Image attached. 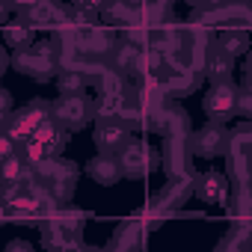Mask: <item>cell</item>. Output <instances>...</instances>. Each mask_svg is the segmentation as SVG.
<instances>
[{"instance_id":"6da1fadb","label":"cell","mask_w":252,"mask_h":252,"mask_svg":"<svg viewBox=\"0 0 252 252\" xmlns=\"http://www.w3.org/2000/svg\"><path fill=\"white\" fill-rule=\"evenodd\" d=\"M202 63H205V51H190V48H184L178 57L166 60L160 77L166 83L169 98L178 101V98H184V95H190V92H196L202 86V80H205Z\"/></svg>"},{"instance_id":"7a4b0ae2","label":"cell","mask_w":252,"mask_h":252,"mask_svg":"<svg viewBox=\"0 0 252 252\" xmlns=\"http://www.w3.org/2000/svg\"><path fill=\"white\" fill-rule=\"evenodd\" d=\"M12 65H15V71L27 74V77L36 80V83L57 80L60 71H63V63H60L57 48H54L51 39L36 42V45H30V48H24V51H15V54H12Z\"/></svg>"},{"instance_id":"3957f363","label":"cell","mask_w":252,"mask_h":252,"mask_svg":"<svg viewBox=\"0 0 252 252\" xmlns=\"http://www.w3.org/2000/svg\"><path fill=\"white\" fill-rule=\"evenodd\" d=\"M36 172V181L45 184L51 190V196L57 199V205H68L71 196H74V187H77V178H80V169L74 160H65V158H48L42 160L39 166H33Z\"/></svg>"},{"instance_id":"277c9868","label":"cell","mask_w":252,"mask_h":252,"mask_svg":"<svg viewBox=\"0 0 252 252\" xmlns=\"http://www.w3.org/2000/svg\"><path fill=\"white\" fill-rule=\"evenodd\" d=\"M119 166H122L125 178L143 181V178H149L152 172L163 169V163H160V149H155V146H149V143L131 137V143L125 146L122 155H119Z\"/></svg>"},{"instance_id":"5b68a950","label":"cell","mask_w":252,"mask_h":252,"mask_svg":"<svg viewBox=\"0 0 252 252\" xmlns=\"http://www.w3.org/2000/svg\"><path fill=\"white\" fill-rule=\"evenodd\" d=\"M51 113H54V101L33 98V101H27L21 110H15L9 122H3V134H9L12 140L24 143V140H30V137L42 128V125L51 119Z\"/></svg>"},{"instance_id":"8992f818","label":"cell","mask_w":252,"mask_h":252,"mask_svg":"<svg viewBox=\"0 0 252 252\" xmlns=\"http://www.w3.org/2000/svg\"><path fill=\"white\" fill-rule=\"evenodd\" d=\"M51 119L60 125L65 134H77V131L89 128V122L95 119V104H92V98H86V95H68V98L60 95V98L54 101Z\"/></svg>"},{"instance_id":"52a82bcc","label":"cell","mask_w":252,"mask_h":252,"mask_svg":"<svg viewBox=\"0 0 252 252\" xmlns=\"http://www.w3.org/2000/svg\"><path fill=\"white\" fill-rule=\"evenodd\" d=\"M202 110H205L208 122L225 125L228 119H234L240 113V86L234 80L231 83H214L202 95Z\"/></svg>"},{"instance_id":"ba28073f","label":"cell","mask_w":252,"mask_h":252,"mask_svg":"<svg viewBox=\"0 0 252 252\" xmlns=\"http://www.w3.org/2000/svg\"><path fill=\"white\" fill-rule=\"evenodd\" d=\"M234 137L225 125L220 122H205L202 128H196L190 134V149L196 158H205V160H214V158H225L228 149H231Z\"/></svg>"},{"instance_id":"9c48e42d","label":"cell","mask_w":252,"mask_h":252,"mask_svg":"<svg viewBox=\"0 0 252 252\" xmlns=\"http://www.w3.org/2000/svg\"><path fill=\"white\" fill-rule=\"evenodd\" d=\"M18 18H24L33 30L36 27H45L51 33L68 27V6H60V3H51V0H36V3H24V6H15Z\"/></svg>"},{"instance_id":"30bf717a","label":"cell","mask_w":252,"mask_h":252,"mask_svg":"<svg viewBox=\"0 0 252 252\" xmlns=\"http://www.w3.org/2000/svg\"><path fill=\"white\" fill-rule=\"evenodd\" d=\"M95 149L98 155H110V158H119L122 149L131 143V125L125 119H98L95 122Z\"/></svg>"},{"instance_id":"8fae6325","label":"cell","mask_w":252,"mask_h":252,"mask_svg":"<svg viewBox=\"0 0 252 252\" xmlns=\"http://www.w3.org/2000/svg\"><path fill=\"white\" fill-rule=\"evenodd\" d=\"M77 45H80V57L107 63L110 54H113L116 45H119V33H116L113 27H107V24H95V27H89V30L80 33Z\"/></svg>"},{"instance_id":"7c38bea8","label":"cell","mask_w":252,"mask_h":252,"mask_svg":"<svg viewBox=\"0 0 252 252\" xmlns=\"http://www.w3.org/2000/svg\"><path fill=\"white\" fill-rule=\"evenodd\" d=\"M160 163L169 178H190L193 172V149L190 140H163L160 146Z\"/></svg>"},{"instance_id":"4fadbf2b","label":"cell","mask_w":252,"mask_h":252,"mask_svg":"<svg viewBox=\"0 0 252 252\" xmlns=\"http://www.w3.org/2000/svg\"><path fill=\"white\" fill-rule=\"evenodd\" d=\"M193 193L205 202V205H228L231 199V187H228V178L222 172H199L196 181H193Z\"/></svg>"},{"instance_id":"5bb4252c","label":"cell","mask_w":252,"mask_h":252,"mask_svg":"<svg viewBox=\"0 0 252 252\" xmlns=\"http://www.w3.org/2000/svg\"><path fill=\"white\" fill-rule=\"evenodd\" d=\"M146 225L134 217V220H125L113 228L110 243L104 246V252H143V240H146Z\"/></svg>"},{"instance_id":"9a60e30c","label":"cell","mask_w":252,"mask_h":252,"mask_svg":"<svg viewBox=\"0 0 252 252\" xmlns=\"http://www.w3.org/2000/svg\"><path fill=\"white\" fill-rule=\"evenodd\" d=\"M193 181H196V175H190V178H169L160 190H158V196L152 199L163 214H175V211H181L184 205H187V199H190V193H193Z\"/></svg>"},{"instance_id":"2e32d148","label":"cell","mask_w":252,"mask_h":252,"mask_svg":"<svg viewBox=\"0 0 252 252\" xmlns=\"http://www.w3.org/2000/svg\"><path fill=\"white\" fill-rule=\"evenodd\" d=\"M149 48H155V51H158V54H163L166 60L178 57V54L187 48V33H184V24H181V21H169V24L158 27V30L152 33V45H149Z\"/></svg>"},{"instance_id":"e0dca14e","label":"cell","mask_w":252,"mask_h":252,"mask_svg":"<svg viewBox=\"0 0 252 252\" xmlns=\"http://www.w3.org/2000/svg\"><path fill=\"white\" fill-rule=\"evenodd\" d=\"M140 21H143V3H122L119 0V3H104L101 9V24L113 27L116 33L128 30Z\"/></svg>"},{"instance_id":"ac0fdd59","label":"cell","mask_w":252,"mask_h":252,"mask_svg":"<svg viewBox=\"0 0 252 252\" xmlns=\"http://www.w3.org/2000/svg\"><path fill=\"white\" fill-rule=\"evenodd\" d=\"M202 68H205V77L211 80V86H214V83H231V77H234V57H228V54L214 42V45L205 51Z\"/></svg>"},{"instance_id":"d6986e66","label":"cell","mask_w":252,"mask_h":252,"mask_svg":"<svg viewBox=\"0 0 252 252\" xmlns=\"http://www.w3.org/2000/svg\"><path fill=\"white\" fill-rule=\"evenodd\" d=\"M86 175L101 187H113V184H119L125 178V172L119 166V158H110V155H95L86 163Z\"/></svg>"},{"instance_id":"ffe728a7","label":"cell","mask_w":252,"mask_h":252,"mask_svg":"<svg viewBox=\"0 0 252 252\" xmlns=\"http://www.w3.org/2000/svg\"><path fill=\"white\" fill-rule=\"evenodd\" d=\"M214 252H252V220H234Z\"/></svg>"},{"instance_id":"44dd1931","label":"cell","mask_w":252,"mask_h":252,"mask_svg":"<svg viewBox=\"0 0 252 252\" xmlns=\"http://www.w3.org/2000/svg\"><path fill=\"white\" fill-rule=\"evenodd\" d=\"M225 163H228V172H231L237 190L252 184V152H246L243 146L231 143V149H228V155H225Z\"/></svg>"},{"instance_id":"7402d4cb","label":"cell","mask_w":252,"mask_h":252,"mask_svg":"<svg viewBox=\"0 0 252 252\" xmlns=\"http://www.w3.org/2000/svg\"><path fill=\"white\" fill-rule=\"evenodd\" d=\"M33 140L45 149V155L48 158H63V152H65V143H68V134L60 128V125L54 122V119H48L42 128L33 134Z\"/></svg>"},{"instance_id":"603a6c76","label":"cell","mask_w":252,"mask_h":252,"mask_svg":"<svg viewBox=\"0 0 252 252\" xmlns=\"http://www.w3.org/2000/svg\"><path fill=\"white\" fill-rule=\"evenodd\" d=\"M33 181H36V172L21 155L3 158V163H0V184L3 187H9V184H33Z\"/></svg>"},{"instance_id":"cb8c5ba5","label":"cell","mask_w":252,"mask_h":252,"mask_svg":"<svg viewBox=\"0 0 252 252\" xmlns=\"http://www.w3.org/2000/svg\"><path fill=\"white\" fill-rule=\"evenodd\" d=\"M140 54H143V48H137V45H131V42H125V39L119 36V45H116V51L110 54L107 65H110L113 71L125 74V77H134V68H137Z\"/></svg>"},{"instance_id":"d4e9b609","label":"cell","mask_w":252,"mask_h":252,"mask_svg":"<svg viewBox=\"0 0 252 252\" xmlns=\"http://www.w3.org/2000/svg\"><path fill=\"white\" fill-rule=\"evenodd\" d=\"M217 45H220L228 57H234V60L252 51V45H249V33H246L243 27H220V33H217Z\"/></svg>"},{"instance_id":"484cf974","label":"cell","mask_w":252,"mask_h":252,"mask_svg":"<svg viewBox=\"0 0 252 252\" xmlns=\"http://www.w3.org/2000/svg\"><path fill=\"white\" fill-rule=\"evenodd\" d=\"M33 36H36V30H33L24 18H12L9 24H3V42H6V48H12V51H24V48L36 45Z\"/></svg>"},{"instance_id":"4316f807","label":"cell","mask_w":252,"mask_h":252,"mask_svg":"<svg viewBox=\"0 0 252 252\" xmlns=\"http://www.w3.org/2000/svg\"><path fill=\"white\" fill-rule=\"evenodd\" d=\"M51 220H54L65 234H71V237H80V231H83V225H86V217H83L77 208H68V205H63L60 211H54Z\"/></svg>"},{"instance_id":"83f0119b","label":"cell","mask_w":252,"mask_h":252,"mask_svg":"<svg viewBox=\"0 0 252 252\" xmlns=\"http://www.w3.org/2000/svg\"><path fill=\"white\" fill-rule=\"evenodd\" d=\"M89 86V80H86V74L83 71H77V68H63L60 71V77H57V92L60 95H83V89Z\"/></svg>"},{"instance_id":"f1b7e54d","label":"cell","mask_w":252,"mask_h":252,"mask_svg":"<svg viewBox=\"0 0 252 252\" xmlns=\"http://www.w3.org/2000/svg\"><path fill=\"white\" fill-rule=\"evenodd\" d=\"M231 137H234V143H237V146H243L246 152H252V122L237 125V131H234Z\"/></svg>"},{"instance_id":"f546056e","label":"cell","mask_w":252,"mask_h":252,"mask_svg":"<svg viewBox=\"0 0 252 252\" xmlns=\"http://www.w3.org/2000/svg\"><path fill=\"white\" fill-rule=\"evenodd\" d=\"M237 116H243V122H252V92H246V89H240V113Z\"/></svg>"},{"instance_id":"4dcf8cb0","label":"cell","mask_w":252,"mask_h":252,"mask_svg":"<svg viewBox=\"0 0 252 252\" xmlns=\"http://www.w3.org/2000/svg\"><path fill=\"white\" fill-rule=\"evenodd\" d=\"M240 89L252 92V51L246 54V63H243V74H240Z\"/></svg>"},{"instance_id":"1f68e13d","label":"cell","mask_w":252,"mask_h":252,"mask_svg":"<svg viewBox=\"0 0 252 252\" xmlns=\"http://www.w3.org/2000/svg\"><path fill=\"white\" fill-rule=\"evenodd\" d=\"M3 252H36V249H33V243H30V240L15 237V240H9V243H6V249H3Z\"/></svg>"},{"instance_id":"d6a6232c","label":"cell","mask_w":252,"mask_h":252,"mask_svg":"<svg viewBox=\"0 0 252 252\" xmlns=\"http://www.w3.org/2000/svg\"><path fill=\"white\" fill-rule=\"evenodd\" d=\"M0 104H3V122H9L12 119V92L9 89H0Z\"/></svg>"},{"instance_id":"836d02e7","label":"cell","mask_w":252,"mask_h":252,"mask_svg":"<svg viewBox=\"0 0 252 252\" xmlns=\"http://www.w3.org/2000/svg\"><path fill=\"white\" fill-rule=\"evenodd\" d=\"M74 252H104V249H95V246H86V243H80Z\"/></svg>"}]
</instances>
